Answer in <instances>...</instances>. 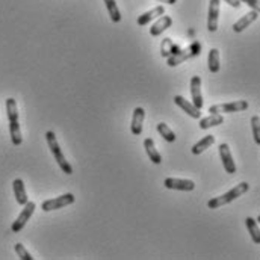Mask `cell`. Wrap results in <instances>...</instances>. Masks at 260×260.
I'll use <instances>...</instances> for the list:
<instances>
[{"label":"cell","instance_id":"cell-17","mask_svg":"<svg viewBox=\"0 0 260 260\" xmlns=\"http://www.w3.org/2000/svg\"><path fill=\"white\" fill-rule=\"evenodd\" d=\"M144 148H145V151H147V156L150 157V160H151L154 165H160V164H162V156H160V153L157 151L156 144H154V141H153L151 138H145V141H144Z\"/></svg>","mask_w":260,"mask_h":260},{"label":"cell","instance_id":"cell-27","mask_svg":"<svg viewBox=\"0 0 260 260\" xmlns=\"http://www.w3.org/2000/svg\"><path fill=\"white\" fill-rule=\"evenodd\" d=\"M251 127H253V136H254V141L256 144L260 145V118L257 115H254L251 118Z\"/></svg>","mask_w":260,"mask_h":260},{"label":"cell","instance_id":"cell-19","mask_svg":"<svg viewBox=\"0 0 260 260\" xmlns=\"http://www.w3.org/2000/svg\"><path fill=\"white\" fill-rule=\"evenodd\" d=\"M224 123V117L222 114H210L209 117L206 118H201L200 120V129L207 130L210 127H215V126H219Z\"/></svg>","mask_w":260,"mask_h":260},{"label":"cell","instance_id":"cell-11","mask_svg":"<svg viewBox=\"0 0 260 260\" xmlns=\"http://www.w3.org/2000/svg\"><path fill=\"white\" fill-rule=\"evenodd\" d=\"M257 18H259V11L253 9V11H250L248 14H245L244 17H241V18L233 24V30H235L236 34H241V32H244L250 24H253Z\"/></svg>","mask_w":260,"mask_h":260},{"label":"cell","instance_id":"cell-8","mask_svg":"<svg viewBox=\"0 0 260 260\" xmlns=\"http://www.w3.org/2000/svg\"><path fill=\"white\" fill-rule=\"evenodd\" d=\"M164 186L167 189L173 191H183V192H191L195 189V183L189 179H176V177H168L164 180Z\"/></svg>","mask_w":260,"mask_h":260},{"label":"cell","instance_id":"cell-4","mask_svg":"<svg viewBox=\"0 0 260 260\" xmlns=\"http://www.w3.org/2000/svg\"><path fill=\"white\" fill-rule=\"evenodd\" d=\"M248 109V103L245 100H235L230 103H221V105H213L209 108L210 114H235V112H242Z\"/></svg>","mask_w":260,"mask_h":260},{"label":"cell","instance_id":"cell-12","mask_svg":"<svg viewBox=\"0 0 260 260\" xmlns=\"http://www.w3.org/2000/svg\"><path fill=\"white\" fill-rule=\"evenodd\" d=\"M174 103L180 108V109H183L189 117H192V118H200L201 117V109H198L197 106H194L189 100H186L185 97H182V95H176L174 97Z\"/></svg>","mask_w":260,"mask_h":260},{"label":"cell","instance_id":"cell-1","mask_svg":"<svg viewBox=\"0 0 260 260\" xmlns=\"http://www.w3.org/2000/svg\"><path fill=\"white\" fill-rule=\"evenodd\" d=\"M6 112H8V120H9L11 141L14 145H21L23 136H21V129H20V123H18V109H17L15 99H12V97L6 99Z\"/></svg>","mask_w":260,"mask_h":260},{"label":"cell","instance_id":"cell-6","mask_svg":"<svg viewBox=\"0 0 260 260\" xmlns=\"http://www.w3.org/2000/svg\"><path fill=\"white\" fill-rule=\"evenodd\" d=\"M35 209H37V204H35L34 201H27V203L24 204V209L20 212V215L17 216V219H15V221L12 222V225H11L12 233H18V232H21V230L24 229V225L27 224V221L32 218Z\"/></svg>","mask_w":260,"mask_h":260},{"label":"cell","instance_id":"cell-28","mask_svg":"<svg viewBox=\"0 0 260 260\" xmlns=\"http://www.w3.org/2000/svg\"><path fill=\"white\" fill-rule=\"evenodd\" d=\"M241 3H247L248 6H251L253 9H256V11H259L260 8V3L259 0H239Z\"/></svg>","mask_w":260,"mask_h":260},{"label":"cell","instance_id":"cell-22","mask_svg":"<svg viewBox=\"0 0 260 260\" xmlns=\"http://www.w3.org/2000/svg\"><path fill=\"white\" fill-rule=\"evenodd\" d=\"M245 225H247V229H248V232H250V235H251V239H253V242L254 244H260V230H259V224L256 222V219H253V218H247L245 219Z\"/></svg>","mask_w":260,"mask_h":260},{"label":"cell","instance_id":"cell-30","mask_svg":"<svg viewBox=\"0 0 260 260\" xmlns=\"http://www.w3.org/2000/svg\"><path fill=\"white\" fill-rule=\"evenodd\" d=\"M157 2H162V3H168V5H174L177 0H157Z\"/></svg>","mask_w":260,"mask_h":260},{"label":"cell","instance_id":"cell-7","mask_svg":"<svg viewBox=\"0 0 260 260\" xmlns=\"http://www.w3.org/2000/svg\"><path fill=\"white\" fill-rule=\"evenodd\" d=\"M76 201V197L68 192V194L59 195V197H55V198H50V200H46L43 204H41V209L44 212H52V210H58V209H62L68 204H73Z\"/></svg>","mask_w":260,"mask_h":260},{"label":"cell","instance_id":"cell-16","mask_svg":"<svg viewBox=\"0 0 260 260\" xmlns=\"http://www.w3.org/2000/svg\"><path fill=\"white\" fill-rule=\"evenodd\" d=\"M171 24H173V18L170 15H160L157 18V21L150 27V35L151 37H157L162 32H165L168 27H171Z\"/></svg>","mask_w":260,"mask_h":260},{"label":"cell","instance_id":"cell-2","mask_svg":"<svg viewBox=\"0 0 260 260\" xmlns=\"http://www.w3.org/2000/svg\"><path fill=\"white\" fill-rule=\"evenodd\" d=\"M248 189H250V185H248L247 182H242V183L236 185L233 189H230L229 192H225V194L209 200V201H207V207H209V209H219L221 206H225V204L235 201L236 198H239L241 195L248 192Z\"/></svg>","mask_w":260,"mask_h":260},{"label":"cell","instance_id":"cell-9","mask_svg":"<svg viewBox=\"0 0 260 260\" xmlns=\"http://www.w3.org/2000/svg\"><path fill=\"white\" fill-rule=\"evenodd\" d=\"M218 150H219V157L222 160V167H224L225 173L235 174L236 173V164L233 160V156H232V151H230L229 144H221Z\"/></svg>","mask_w":260,"mask_h":260},{"label":"cell","instance_id":"cell-26","mask_svg":"<svg viewBox=\"0 0 260 260\" xmlns=\"http://www.w3.org/2000/svg\"><path fill=\"white\" fill-rule=\"evenodd\" d=\"M14 250H15L17 256H18L21 260H34V257H32V256H30V253L24 248V245H23V244H15V245H14Z\"/></svg>","mask_w":260,"mask_h":260},{"label":"cell","instance_id":"cell-21","mask_svg":"<svg viewBox=\"0 0 260 260\" xmlns=\"http://www.w3.org/2000/svg\"><path fill=\"white\" fill-rule=\"evenodd\" d=\"M207 65L210 73H218L219 71V50L218 49H210L209 56H207Z\"/></svg>","mask_w":260,"mask_h":260},{"label":"cell","instance_id":"cell-15","mask_svg":"<svg viewBox=\"0 0 260 260\" xmlns=\"http://www.w3.org/2000/svg\"><path fill=\"white\" fill-rule=\"evenodd\" d=\"M164 14H165V8L162 5L154 6L153 9H150V11H147V12H144L142 15L138 17V24L139 26H147V24H150V21H153L154 18H157V17H160Z\"/></svg>","mask_w":260,"mask_h":260},{"label":"cell","instance_id":"cell-18","mask_svg":"<svg viewBox=\"0 0 260 260\" xmlns=\"http://www.w3.org/2000/svg\"><path fill=\"white\" fill-rule=\"evenodd\" d=\"M12 189H14V195H15V200L20 206H24L29 198H27V192H26V188H24V182L21 179H15L12 182Z\"/></svg>","mask_w":260,"mask_h":260},{"label":"cell","instance_id":"cell-3","mask_svg":"<svg viewBox=\"0 0 260 260\" xmlns=\"http://www.w3.org/2000/svg\"><path fill=\"white\" fill-rule=\"evenodd\" d=\"M46 139H47V144H49V148H50V151H52V154H53V157H55V160L58 162V165H59V168L64 171L65 174H73V167L68 164V160L65 159L64 153H62V150H61V147H59V144H58V139H56V135L50 130V132H47L46 133Z\"/></svg>","mask_w":260,"mask_h":260},{"label":"cell","instance_id":"cell-24","mask_svg":"<svg viewBox=\"0 0 260 260\" xmlns=\"http://www.w3.org/2000/svg\"><path fill=\"white\" fill-rule=\"evenodd\" d=\"M157 132H159V135L167 141V142H174L176 139H177V136H176V133L173 132V130L168 127V124H165V123H159L157 124Z\"/></svg>","mask_w":260,"mask_h":260},{"label":"cell","instance_id":"cell-20","mask_svg":"<svg viewBox=\"0 0 260 260\" xmlns=\"http://www.w3.org/2000/svg\"><path fill=\"white\" fill-rule=\"evenodd\" d=\"M215 144V136L213 135H207L203 139H200L197 144L192 145V153L194 154H201L203 151H206L207 148H210Z\"/></svg>","mask_w":260,"mask_h":260},{"label":"cell","instance_id":"cell-13","mask_svg":"<svg viewBox=\"0 0 260 260\" xmlns=\"http://www.w3.org/2000/svg\"><path fill=\"white\" fill-rule=\"evenodd\" d=\"M145 118V111L144 108H135L133 109V117H132V124H130V130L135 136H139L142 133V123Z\"/></svg>","mask_w":260,"mask_h":260},{"label":"cell","instance_id":"cell-5","mask_svg":"<svg viewBox=\"0 0 260 260\" xmlns=\"http://www.w3.org/2000/svg\"><path fill=\"white\" fill-rule=\"evenodd\" d=\"M200 49H201V46H200L198 43H194V44H191L189 47H186V49H183V50H180V52H174V53L168 58V65H170V67H177V65H180L183 61H188V59L194 58L195 55H200Z\"/></svg>","mask_w":260,"mask_h":260},{"label":"cell","instance_id":"cell-10","mask_svg":"<svg viewBox=\"0 0 260 260\" xmlns=\"http://www.w3.org/2000/svg\"><path fill=\"white\" fill-rule=\"evenodd\" d=\"M219 3L221 0H209V12H207V29L210 32H216L218 20H219Z\"/></svg>","mask_w":260,"mask_h":260},{"label":"cell","instance_id":"cell-23","mask_svg":"<svg viewBox=\"0 0 260 260\" xmlns=\"http://www.w3.org/2000/svg\"><path fill=\"white\" fill-rule=\"evenodd\" d=\"M106 8H108V12H109V17L114 23H120L121 21V12L115 3V0H103Z\"/></svg>","mask_w":260,"mask_h":260},{"label":"cell","instance_id":"cell-29","mask_svg":"<svg viewBox=\"0 0 260 260\" xmlns=\"http://www.w3.org/2000/svg\"><path fill=\"white\" fill-rule=\"evenodd\" d=\"M225 3H229L230 6H233V8H239L241 6V2L239 0H224Z\"/></svg>","mask_w":260,"mask_h":260},{"label":"cell","instance_id":"cell-14","mask_svg":"<svg viewBox=\"0 0 260 260\" xmlns=\"http://www.w3.org/2000/svg\"><path fill=\"white\" fill-rule=\"evenodd\" d=\"M191 95H192V105L198 109L203 108V94H201V77L192 76L191 79Z\"/></svg>","mask_w":260,"mask_h":260},{"label":"cell","instance_id":"cell-25","mask_svg":"<svg viewBox=\"0 0 260 260\" xmlns=\"http://www.w3.org/2000/svg\"><path fill=\"white\" fill-rule=\"evenodd\" d=\"M173 53H174V44H173L171 38H165L162 43V47H160V55L164 58H170Z\"/></svg>","mask_w":260,"mask_h":260}]
</instances>
